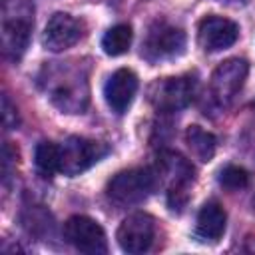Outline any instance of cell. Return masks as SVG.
<instances>
[{
    "label": "cell",
    "instance_id": "1",
    "mask_svg": "<svg viewBox=\"0 0 255 255\" xmlns=\"http://www.w3.org/2000/svg\"><path fill=\"white\" fill-rule=\"evenodd\" d=\"M46 98L66 114H82L90 102L88 72L80 62H50L38 74Z\"/></svg>",
    "mask_w": 255,
    "mask_h": 255
},
{
    "label": "cell",
    "instance_id": "2",
    "mask_svg": "<svg viewBox=\"0 0 255 255\" xmlns=\"http://www.w3.org/2000/svg\"><path fill=\"white\" fill-rule=\"evenodd\" d=\"M34 6L30 0H4L2 4V50L10 60H20L30 44Z\"/></svg>",
    "mask_w": 255,
    "mask_h": 255
},
{
    "label": "cell",
    "instance_id": "3",
    "mask_svg": "<svg viewBox=\"0 0 255 255\" xmlns=\"http://www.w3.org/2000/svg\"><path fill=\"white\" fill-rule=\"evenodd\" d=\"M153 169L157 173L159 185H165V189H167L169 207L173 211L181 209L187 203V189L195 177L193 165L177 151H161L157 155Z\"/></svg>",
    "mask_w": 255,
    "mask_h": 255
},
{
    "label": "cell",
    "instance_id": "4",
    "mask_svg": "<svg viewBox=\"0 0 255 255\" xmlns=\"http://www.w3.org/2000/svg\"><path fill=\"white\" fill-rule=\"evenodd\" d=\"M159 185L153 167H133L116 173L108 183V197L118 205H135L147 199Z\"/></svg>",
    "mask_w": 255,
    "mask_h": 255
},
{
    "label": "cell",
    "instance_id": "5",
    "mask_svg": "<svg viewBox=\"0 0 255 255\" xmlns=\"http://www.w3.org/2000/svg\"><path fill=\"white\" fill-rule=\"evenodd\" d=\"M108 153V145L96 139L70 135L58 145L60 155V171L64 175H78L86 169H90L94 163H98Z\"/></svg>",
    "mask_w": 255,
    "mask_h": 255
},
{
    "label": "cell",
    "instance_id": "6",
    "mask_svg": "<svg viewBox=\"0 0 255 255\" xmlns=\"http://www.w3.org/2000/svg\"><path fill=\"white\" fill-rule=\"evenodd\" d=\"M195 88L197 82L193 76L161 78L147 88V100L159 112H179L191 104Z\"/></svg>",
    "mask_w": 255,
    "mask_h": 255
},
{
    "label": "cell",
    "instance_id": "7",
    "mask_svg": "<svg viewBox=\"0 0 255 255\" xmlns=\"http://www.w3.org/2000/svg\"><path fill=\"white\" fill-rule=\"evenodd\" d=\"M183 50H185V32L181 28L167 24L165 20H157L149 26L145 34L141 56L147 62H163L183 54Z\"/></svg>",
    "mask_w": 255,
    "mask_h": 255
},
{
    "label": "cell",
    "instance_id": "8",
    "mask_svg": "<svg viewBox=\"0 0 255 255\" xmlns=\"http://www.w3.org/2000/svg\"><path fill=\"white\" fill-rule=\"evenodd\" d=\"M249 64L241 58H229L223 64H219L209 82V96L219 108H227L233 98L239 94L247 80Z\"/></svg>",
    "mask_w": 255,
    "mask_h": 255
},
{
    "label": "cell",
    "instance_id": "9",
    "mask_svg": "<svg viewBox=\"0 0 255 255\" xmlns=\"http://www.w3.org/2000/svg\"><path fill=\"white\" fill-rule=\"evenodd\" d=\"M64 239L82 253H90V255L108 253V239L102 225L86 215H72L64 223Z\"/></svg>",
    "mask_w": 255,
    "mask_h": 255
},
{
    "label": "cell",
    "instance_id": "10",
    "mask_svg": "<svg viewBox=\"0 0 255 255\" xmlns=\"http://www.w3.org/2000/svg\"><path fill=\"white\" fill-rule=\"evenodd\" d=\"M116 237L126 253H145L155 237V221L147 213H131L120 223Z\"/></svg>",
    "mask_w": 255,
    "mask_h": 255
},
{
    "label": "cell",
    "instance_id": "11",
    "mask_svg": "<svg viewBox=\"0 0 255 255\" xmlns=\"http://www.w3.org/2000/svg\"><path fill=\"white\" fill-rule=\"evenodd\" d=\"M82 36H84V24L78 18L66 12H56L44 28L42 44L52 52H62L74 46L76 42H80Z\"/></svg>",
    "mask_w": 255,
    "mask_h": 255
},
{
    "label": "cell",
    "instance_id": "12",
    "mask_svg": "<svg viewBox=\"0 0 255 255\" xmlns=\"http://www.w3.org/2000/svg\"><path fill=\"white\" fill-rule=\"evenodd\" d=\"M239 26L223 16H205L197 28L199 46L205 52H219L237 42Z\"/></svg>",
    "mask_w": 255,
    "mask_h": 255
},
{
    "label": "cell",
    "instance_id": "13",
    "mask_svg": "<svg viewBox=\"0 0 255 255\" xmlns=\"http://www.w3.org/2000/svg\"><path fill=\"white\" fill-rule=\"evenodd\" d=\"M135 92H137V76L128 68L116 70L104 86L106 102L116 114H124L129 108Z\"/></svg>",
    "mask_w": 255,
    "mask_h": 255
},
{
    "label": "cell",
    "instance_id": "14",
    "mask_svg": "<svg viewBox=\"0 0 255 255\" xmlns=\"http://www.w3.org/2000/svg\"><path fill=\"white\" fill-rule=\"evenodd\" d=\"M225 211L217 201H207L199 213H197V223H195V233L201 241L215 243L221 239L225 231Z\"/></svg>",
    "mask_w": 255,
    "mask_h": 255
},
{
    "label": "cell",
    "instance_id": "15",
    "mask_svg": "<svg viewBox=\"0 0 255 255\" xmlns=\"http://www.w3.org/2000/svg\"><path fill=\"white\" fill-rule=\"evenodd\" d=\"M185 143L191 149V153L195 155V159H199L203 163L215 155L217 139L211 131L203 129L201 126H189L185 129Z\"/></svg>",
    "mask_w": 255,
    "mask_h": 255
},
{
    "label": "cell",
    "instance_id": "16",
    "mask_svg": "<svg viewBox=\"0 0 255 255\" xmlns=\"http://www.w3.org/2000/svg\"><path fill=\"white\" fill-rule=\"evenodd\" d=\"M131 26L129 24H116L112 26L104 38H102V48L108 56H122L129 50L131 44Z\"/></svg>",
    "mask_w": 255,
    "mask_h": 255
},
{
    "label": "cell",
    "instance_id": "17",
    "mask_svg": "<svg viewBox=\"0 0 255 255\" xmlns=\"http://www.w3.org/2000/svg\"><path fill=\"white\" fill-rule=\"evenodd\" d=\"M36 167L44 177H52L56 171H60V155H58V143L52 141H40L36 145Z\"/></svg>",
    "mask_w": 255,
    "mask_h": 255
},
{
    "label": "cell",
    "instance_id": "18",
    "mask_svg": "<svg viewBox=\"0 0 255 255\" xmlns=\"http://www.w3.org/2000/svg\"><path fill=\"white\" fill-rule=\"evenodd\" d=\"M219 183H221L225 189H229V191H237V189L247 187V183H249V173H247L243 167H239V165H227V167H223L221 173H219Z\"/></svg>",
    "mask_w": 255,
    "mask_h": 255
},
{
    "label": "cell",
    "instance_id": "19",
    "mask_svg": "<svg viewBox=\"0 0 255 255\" xmlns=\"http://www.w3.org/2000/svg\"><path fill=\"white\" fill-rule=\"evenodd\" d=\"M2 124H4V129H16L18 124H20V118H18V110L16 106H12L10 98L4 94L2 96Z\"/></svg>",
    "mask_w": 255,
    "mask_h": 255
},
{
    "label": "cell",
    "instance_id": "20",
    "mask_svg": "<svg viewBox=\"0 0 255 255\" xmlns=\"http://www.w3.org/2000/svg\"><path fill=\"white\" fill-rule=\"evenodd\" d=\"M221 2H239V0H221Z\"/></svg>",
    "mask_w": 255,
    "mask_h": 255
},
{
    "label": "cell",
    "instance_id": "21",
    "mask_svg": "<svg viewBox=\"0 0 255 255\" xmlns=\"http://www.w3.org/2000/svg\"><path fill=\"white\" fill-rule=\"evenodd\" d=\"M253 209H255V197H253Z\"/></svg>",
    "mask_w": 255,
    "mask_h": 255
}]
</instances>
